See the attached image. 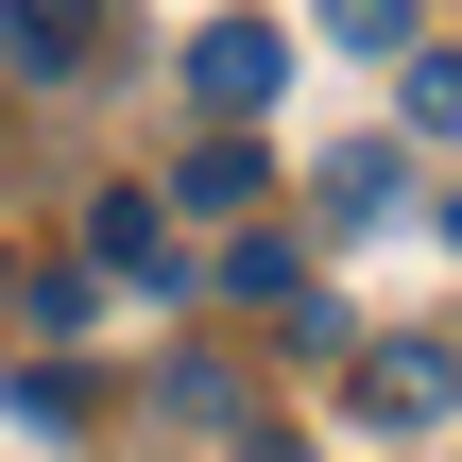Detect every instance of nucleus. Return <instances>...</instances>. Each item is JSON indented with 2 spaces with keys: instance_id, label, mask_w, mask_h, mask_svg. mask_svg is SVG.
Returning a JSON list of instances; mask_svg holds the SVG:
<instances>
[{
  "instance_id": "nucleus-1",
  "label": "nucleus",
  "mask_w": 462,
  "mask_h": 462,
  "mask_svg": "<svg viewBox=\"0 0 462 462\" xmlns=\"http://www.w3.org/2000/svg\"><path fill=\"white\" fill-rule=\"evenodd\" d=\"M120 51V0H0V69L17 86H86Z\"/></svg>"
},
{
  "instance_id": "nucleus-2",
  "label": "nucleus",
  "mask_w": 462,
  "mask_h": 462,
  "mask_svg": "<svg viewBox=\"0 0 462 462\" xmlns=\"http://www.w3.org/2000/svg\"><path fill=\"white\" fill-rule=\"evenodd\" d=\"M274 86H291V34H274V17H206V34H189V103H206V120H257Z\"/></svg>"
},
{
  "instance_id": "nucleus-3",
  "label": "nucleus",
  "mask_w": 462,
  "mask_h": 462,
  "mask_svg": "<svg viewBox=\"0 0 462 462\" xmlns=\"http://www.w3.org/2000/svg\"><path fill=\"white\" fill-rule=\"evenodd\" d=\"M360 411L377 429H429V411H462V360L446 343H360Z\"/></svg>"
},
{
  "instance_id": "nucleus-4",
  "label": "nucleus",
  "mask_w": 462,
  "mask_h": 462,
  "mask_svg": "<svg viewBox=\"0 0 462 462\" xmlns=\"http://www.w3.org/2000/svg\"><path fill=\"white\" fill-rule=\"evenodd\" d=\"M86 257H103V274H137V291H171V274H189V257H171V206H154V189H103V206H86Z\"/></svg>"
},
{
  "instance_id": "nucleus-5",
  "label": "nucleus",
  "mask_w": 462,
  "mask_h": 462,
  "mask_svg": "<svg viewBox=\"0 0 462 462\" xmlns=\"http://www.w3.org/2000/svg\"><path fill=\"white\" fill-rule=\"evenodd\" d=\"M257 189H274V171H257V137H206V154L171 171V223H240Z\"/></svg>"
},
{
  "instance_id": "nucleus-6",
  "label": "nucleus",
  "mask_w": 462,
  "mask_h": 462,
  "mask_svg": "<svg viewBox=\"0 0 462 462\" xmlns=\"http://www.w3.org/2000/svg\"><path fill=\"white\" fill-rule=\"evenodd\" d=\"M326 206H343V223H394V154L343 137V154H326Z\"/></svg>"
},
{
  "instance_id": "nucleus-7",
  "label": "nucleus",
  "mask_w": 462,
  "mask_h": 462,
  "mask_svg": "<svg viewBox=\"0 0 462 462\" xmlns=\"http://www.w3.org/2000/svg\"><path fill=\"white\" fill-rule=\"evenodd\" d=\"M326 51H411V0H309Z\"/></svg>"
},
{
  "instance_id": "nucleus-8",
  "label": "nucleus",
  "mask_w": 462,
  "mask_h": 462,
  "mask_svg": "<svg viewBox=\"0 0 462 462\" xmlns=\"http://www.w3.org/2000/svg\"><path fill=\"white\" fill-rule=\"evenodd\" d=\"M223 291H257V309H291V291H309V257H291V240H240V257H223Z\"/></svg>"
},
{
  "instance_id": "nucleus-9",
  "label": "nucleus",
  "mask_w": 462,
  "mask_h": 462,
  "mask_svg": "<svg viewBox=\"0 0 462 462\" xmlns=\"http://www.w3.org/2000/svg\"><path fill=\"white\" fill-rule=\"evenodd\" d=\"M411 120H429V137H462V69H446V51L411 69Z\"/></svg>"
}]
</instances>
